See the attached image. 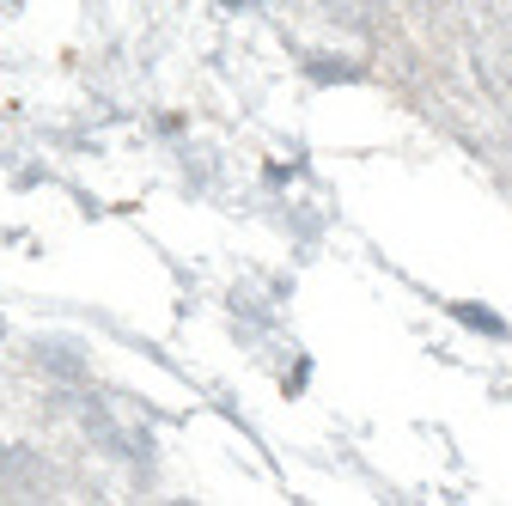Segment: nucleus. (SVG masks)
Listing matches in <instances>:
<instances>
[{
	"label": "nucleus",
	"instance_id": "obj_1",
	"mask_svg": "<svg viewBox=\"0 0 512 506\" xmlns=\"http://www.w3.org/2000/svg\"><path fill=\"white\" fill-rule=\"evenodd\" d=\"M452 318L470 324V330H482V336H506V324L494 318V311H482V305H452Z\"/></svg>",
	"mask_w": 512,
	"mask_h": 506
},
{
	"label": "nucleus",
	"instance_id": "obj_2",
	"mask_svg": "<svg viewBox=\"0 0 512 506\" xmlns=\"http://www.w3.org/2000/svg\"><path fill=\"white\" fill-rule=\"evenodd\" d=\"M232 7H238V0H232ZM244 7H250V0H244Z\"/></svg>",
	"mask_w": 512,
	"mask_h": 506
}]
</instances>
